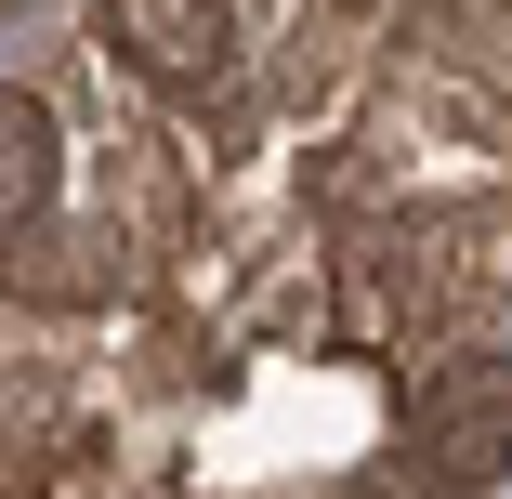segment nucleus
I'll return each mask as SVG.
<instances>
[{
    "mask_svg": "<svg viewBox=\"0 0 512 499\" xmlns=\"http://www.w3.org/2000/svg\"><path fill=\"white\" fill-rule=\"evenodd\" d=\"M407 447L434 486H499L512 473V355H447L407 408Z\"/></svg>",
    "mask_w": 512,
    "mask_h": 499,
    "instance_id": "f257e3e1",
    "label": "nucleus"
},
{
    "mask_svg": "<svg viewBox=\"0 0 512 499\" xmlns=\"http://www.w3.org/2000/svg\"><path fill=\"white\" fill-rule=\"evenodd\" d=\"M106 40L158 92H211L237 66V14H224V0H106Z\"/></svg>",
    "mask_w": 512,
    "mask_h": 499,
    "instance_id": "f03ea898",
    "label": "nucleus"
},
{
    "mask_svg": "<svg viewBox=\"0 0 512 499\" xmlns=\"http://www.w3.org/2000/svg\"><path fill=\"white\" fill-rule=\"evenodd\" d=\"M53 171H66V145H53V106L0 79V237H27V224L53 211Z\"/></svg>",
    "mask_w": 512,
    "mask_h": 499,
    "instance_id": "7ed1b4c3",
    "label": "nucleus"
}]
</instances>
